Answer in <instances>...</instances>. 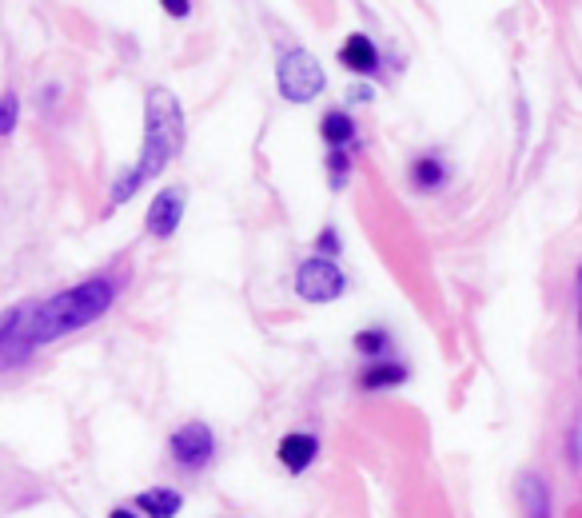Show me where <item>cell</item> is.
Masks as SVG:
<instances>
[{"label": "cell", "instance_id": "6da1fadb", "mask_svg": "<svg viewBox=\"0 0 582 518\" xmlns=\"http://www.w3.org/2000/svg\"><path fill=\"white\" fill-rule=\"evenodd\" d=\"M120 299V279L112 271H100V275H88L48 299H28V343L32 351L64 339V335H76L92 323H100Z\"/></svg>", "mask_w": 582, "mask_h": 518}, {"label": "cell", "instance_id": "7a4b0ae2", "mask_svg": "<svg viewBox=\"0 0 582 518\" xmlns=\"http://www.w3.org/2000/svg\"><path fill=\"white\" fill-rule=\"evenodd\" d=\"M184 148V108L180 100L168 92V88H148L144 96V144H140V156L128 172L116 176L108 200L112 208H124L148 180H156Z\"/></svg>", "mask_w": 582, "mask_h": 518}, {"label": "cell", "instance_id": "3957f363", "mask_svg": "<svg viewBox=\"0 0 582 518\" xmlns=\"http://www.w3.org/2000/svg\"><path fill=\"white\" fill-rule=\"evenodd\" d=\"M220 459V443H216V431L204 423V419H188L180 423L172 435H168V463L180 471V475H204L212 463Z\"/></svg>", "mask_w": 582, "mask_h": 518}, {"label": "cell", "instance_id": "277c9868", "mask_svg": "<svg viewBox=\"0 0 582 518\" xmlns=\"http://www.w3.org/2000/svg\"><path fill=\"white\" fill-rule=\"evenodd\" d=\"M276 88L288 104H311L327 88V72L307 48H284L276 60Z\"/></svg>", "mask_w": 582, "mask_h": 518}, {"label": "cell", "instance_id": "5b68a950", "mask_svg": "<svg viewBox=\"0 0 582 518\" xmlns=\"http://www.w3.org/2000/svg\"><path fill=\"white\" fill-rule=\"evenodd\" d=\"M347 291V275L331 256H307L295 267V295L303 303H335Z\"/></svg>", "mask_w": 582, "mask_h": 518}, {"label": "cell", "instance_id": "8992f818", "mask_svg": "<svg viewBox=\"0 0 582 518\" xmlns=\"http://www.w3.org/2000/svg\"><path fill=\"white\" fill-rule=\"evenodd\" d=\"M184 208H188V192L184 188H160L148 204V216H144V228L152 240H172L180 232V220H184Z\"/></svg>", "mask_w": 582, "mask_h": 518}, {"label": "cell", "instance_id": "52a82bcc", "mask_svg": "<svg viewBox=\"0 0 582 518\" xmlns=\"http://www.w3.org/2000/svg\"><path fill=\"white\" fill-rule=\"evenodd\" d=\"M319 439L311 431H288L280 443H276V459L288 475H307L315 463H319Z\"/></svg>", "mask_w": 582, "mask_h": 518}, {"label": "cell", "instance_id": "ba28073f", "mask_svg": "<svg viewBox=\"0 0 582 518\" xmlns=\"http://www.w3.org/2000/svg\"><path fill=\"white\" fill-rule=\"evenodd\" d=\"M335 56H339V68H347L351 76H379V48L367 32H347Z\"/></svg>", "mask_w": 582, "mask_h": 518}, {"label": "cell", "instance_id": "9c48e42d", "mask_svg": "<svg viewBox=\"0 0 582 518\" xmlns=\"http://www.w3.org/2000/svg\"><path fill=\"white\" fill-rule=\"evenodd\" d=\"M519 511H523V518H555V495H551L547 475L527 471L519 479Z\"/></svg>", "mask_w": 582, "mask_h": 518}, {"label": "cell", "instance_id": "30bf717a", "mask_svg": "<svg viewBox=\"0 0 582 518\" xmlns=\"http://www.w3.org/2000/svg\"><path fill=\"white\" fill-rule=\"evenodd\" d=\"M407 379H411V367L403 359H379V363H363L359 391H395Z\"/></svg>", "mask_w": 582, "mask_h": 518}, {"label": "cell", "instance_id": "8fae6325", "mask_svg": "<svg viewBox=\"0 0 582 518\" xmlns=\"http://www.w3.org/2000/svg\"><path fill=\"white\" fill-rule=\"evenodd\" d=\"M132 507H136L144 518H176L184 511V491H176V487H168V483H156V487L140 491V495L132 499Z\"/></svg>", "mask_w": 582, "mask_h": 518}, {"label": "cell", "instance_id": "7c38bea8", "mask_svg": "<svg viewBox=\"0 0 582 518\" xmlns=\"http://www.w3.org/2000/svg\"><path fill=\"white\" fill-rule=\"evenodd\" d=\"M407 180H411V188H415V192L431 196V192L447 188V180H451V168H447V160H443V156L427 152V156H415V160H411V168H407Z\"/></svg>", "mask_w": 582, "mask_h": 518}, {"label": "cell", "instance_id": "4fadbf2b", "mask_svg": "<svg viewBox=\"0 0 582 518\" xmlns=\"http://www.w3.org/2000/svg\"><path fill=\"white\" fill-rule=\"evenodd\" d=\"M355 355H363V363H379V359H395V335L387 327H363L351 339Z\"/></svg>", "mask_w": 582, "mask_h": 518}, {"label": "cell", "instance_id": "5bb4252c", "mask_svg": "<svg viewBox=\"0 0 582 518\" xmlns=\"http://www.w3.org/2000/svg\"><path fill=\"white\" fill-rule=\"evenodd\" d=\"M355 116L347 112V108H331V112H323V120H319V136H323V144L327 148H351L355 144Z\"/></svg>", "mask_w": 582, "mask_h": 518}, {"label": "cell", "instance_id": "9a60e30c", "mask_svg": "<svg viewBox=\"0 0 582 518\" xmlns=\"http://www.w3.org/2000/svg\"><path fill=\"white\" fill-rule=\"evenodd\" d=\"M351 148H327V184L335 188V192H343L347 188V180H351Z\"/></svg>", "mask_w": 582, "mask_h": 518}, {"label": "cell", "instance_id": "2e32d148", "mask_svg": "<svg viewBox=\"0 0 582 518\" xmlns=\"http://www.w3.org/2000/svg\"><path fill=\"white\" fill-rule=\"evenodd\" d=\"M0 136H12L16 132V116H20V96L16 92H4V100H0Z\"/></svg>", "mask_w": 582, "mask_h": 518}, {"label": "cell", "instance_id": "e0dca14e", "mask_svg": "<svg viewBox=\"0 0 582 518\" xmlns=\"http://www.w3.org/2000/svg\"><path fill=\"white\" fill-rule=\"evenodd\" d=\"M315 252H319V256H339V232H335V228H323V232H319V236H315Z\"/></svg>", "mask_w": 582, "mask_h": 518}, {"label": "cell", "instance_id": "ac0fdd59", "mask_svg": "<svg viewBox=\"0 0 582 518\" xmlns=\"http://www.w3.org/2000/svg\"><path fill=\"white\" fill-rule=\"evenodd\" d=\"M160 8H164L172 20H188V16H192V0H160Z\"/></svg>", "mask_w": 582, "mask_h": 518}, {"label": "cell", "instance_id": "d6986e66", "mask_svg": "<svg viewBox=\"0 0 582 518\" xmlns=\"http://www.w3.org/2000/svg\"><path fill=\"white\" fill-rule=\"evenodd\" d=\"M108 518H144V515H140L136 507H112V511H108Z\"/></svg>", "mask_w": 582, "mask_h": 518}, {"label": "cell", "instance_id": "ffe728a7", "mask_svg": "<svg viewBox=\"0 0 582 518\" xmlns=\"http://www.w3.org/2000/svg\"><path fill=\"white\" fill-rule=\"evenodd\" d=\"M351 100H355V104H367V100H371V88H367V84H363V88H355V92H351Z\"/></svg>", "mask_w": 582, "mask_h": 518}, {"label": "cell", "instance_id": "44dd1931", "mask_svg": "<svg viewBox=\"0 0 582 518\" xmlns=\"http://www.w3.org/2000/svg\"><path fill=\"white\" fill-rule=\"evenodd\" d=\"M579 331H582V267H579Z\"/></svg>", "mask_w": 582, "mask_h": 518}]
</instances>
